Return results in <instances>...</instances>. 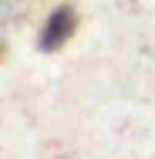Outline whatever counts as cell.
<instances>
[{"label": "cell", "mask_w": 155, "mask_h": 159, "mask_svg": "<svg viewBox=\"0 0 155 159\" xmlns=\"http://www.w3.org/2000/svg\"><path fill=\"white\" fill-rule=\"evenodd\" d=\"M71 31H74V10H71V7H58V10L47 17L44 31H41V48H44V51H58L64 41L71 37Z\"/></svg>", "instance_id": "cell-1"}]
</instances>
